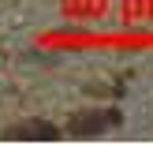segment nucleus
Wrapping results in <instances>:
<instances>
[{
    "label": "nucleus",
    "mask_w": 153,
    "mask_h": 146,
    "mask_svg": "<svg viewBox=\"0 0 153 146\" xmlns=\"http://www.w3.org/2000/svg\"><path fill=\"white\" fill-rule=\"evenodd\" d=\"M105 124H108V112H75L67 120V131L79 139H90V135H101Z\"/></svg>",
    "instance_id": "nucleus-1"
},
{
    "label": "nucleus",
    "mask_w": 153,
    "mask_h": 146,
    "mask_svg": "<svg viewBox=\"0 0 153 146\" xmlns=\"http://www.w3.org/2000/svg\"><path fill=\"white\" fill-rule=\"evenodd\" d=\"M7 139H60V127L49 124V120H30V124H15L7 127Z\"/></svg>",
    "instance_id": "nucleus-2"
}]
</instances>
